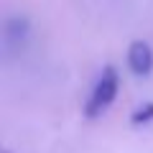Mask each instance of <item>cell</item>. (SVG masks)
Returning a JSON list of instances; mask_svg holds the SVG:
<instances>
[{"label": "cell", "mask_w": 153, "mask_h": 153, "mask_svg": "<svg viewBox=\"0 0 153 153\" xmlns=\"http://www.w3.org/2000/svg\"><path fill=\"white\" fill-rule=\"evenodd\" d=\"M117 84H120L117 71H115L112 66H107V69L102 71V76L97 79L92 94H89L87 107H84V115H87V117H97V115H102L105 110L112 105L115 94H117Z\"/></svg>", "instance_id": "obj_1"}, {"label": "cell", "mask_w": 153, "mask_h": 153, "mask_svg": "<svg viewBox=\"0 0 153 153\" xmlns=\"http://www.w3.org/2000/svg\"><path fill=\"white\" fill-rule=\"evenodd\" d=\"M128 66L133 69V74L146 76L153 69V51L146 41H133L128 49Z\"/></svg>", "instance_id": "obj_2"}, {"label": "cell", "mask_w": 153, "mask_h": 153, "mask_svg": "<svg viewBox=\"0 0 153 153\" xmlns=\"http://www.w3.org/2000/svg\"><path fill=\"white\" fill-rule=\"evenodd\" d=\"M153 120V102L143 105V107H138L135 112H133V125H146V123Z\"/></svg>", "instance_id": "obj_3"}]
</instances>
